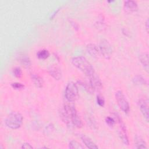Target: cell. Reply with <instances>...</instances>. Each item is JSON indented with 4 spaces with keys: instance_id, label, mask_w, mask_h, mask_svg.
Wrapping results in <instances>:
<instances>
[{
    "instance_id": "6da1fadb",
    "label": "cell",
    "mask_w": 149,
    "mask_h": 149,
    "mask_svg": "<svg viewBox=\"0 0 149 149\" xmlns=\"http://www.w3.org/2000/svg\"><path fill=\"white\" fill-rule=\"evenodd\" d=\"M59 113L62 120L68 126L77 128H81L83 126L82 120L74 105H65L61 109Z\"/></svg>"
},
{
    "instance_id": "7a4b0ae2",
    "label": "cell",
    "mask_w": 149,
    "mask_h": 149,
    "mask_svg": "<svg viewBox=\"0 0 149 149\" xmlns=\"http://www.w3.org/2000/svg\"><path fill=\"white\" fill-rule=\"evenodd\" d=\"M72 63L76 68L81 70L87 77L90 76L95 73L94 69L92 65L85 57L83 56L73 58L72 59Z\"/></svg>"
},
{
    "instance_id": "3957f363",
    "label": "cell",
    "mask_w": 149,
    "mask_h": 149,
    "mask_svg": "<svg viewBox=\"0 0 149 149\" xmlns=\"http://www.w3.org/2000/svg\"><path fill=\"white\" fill-rule=\"evenodd\" d=\"M23 118L22 115L18 112H12L5 120V123L7 127L12 129H17L23 124Z\"/></svg>"
},
{
    "instance_id": "277c9868",
    "label": "cell",
    "mask_w": 149,
    "mask_h": 149,
    "mask_svg": "<svg viewBox=\"0 0 149 149\" xmlns=\"http://www.w3.org/2000/svg\"><path fill=\"white\" fill-rule=\"evenodd\" d=\"M65 96L68 102H74L79 97V89L74 82H69L65 88Z\"/></svg>"
},
{
    "instance_id": "5b68a950",
    "label": "cell",
    "mask_w": 149,
    "mask_h": 149,
    "mask_svg": "<svg viewBox=\"0 0 149 149\" xmlns=\"http://www.w3.org/2000/svg\"><path fill=\"white\" fill-rule=\"evenodd\" d=\"M115 97L120 109L125 113H127L130 109V105L123 92L121 90L117 91L115 94Z\"/></svg>"
},
{
    "instance_id": "8992f818",
    "label": "cell",
    "mask_w": 149,
    "mask_h": 149,
    "mask_svg": "<svg viewBox=\"0 0 149 149\" xmlns=\"http://www.w3.org/2000/svg\"><path fill=\"white\" fill-rule=\"evenodd\" d=\"M101 56L107 59L110 58L112 52V49L109 42L105 39H102L98 45Z\"/></svg>"
},
{
    "instance_id": "52a82bcc",
    "label": "cell",
    "mask_w": 149,
    "mask_h": 149,
    "mask_svg": "<svg viewBox=\"0 0 149 149\" xmlns=\"http://www.w3.org/2000/svg\"><path fill=\"white\" fill-rule=\"evenodd\" d=\"M139 105L140 111L147 122L149 120L148 100L147 98H140L139 100Z\"/></svg>"
},
{
    "instance_id": "ba28073f",
    "label": "cell",
    "mask_w": 149,
    "mask_h": 149,
    "mask_svg": "<svg viewBox=\"0 0 149 149\" xmlns=\"http://www.w3.org/2000/svg\"><path fill=\"white\" fill-rule=\"evenodd\" d=\"M88 77L89 78V83L94 91L100 90L102 88L101 80L95 72Z\"/></svg>"
},
{
    "instance_id": "9c48e42d",
    "label": "cell",
    "mask_w": 149,
    "mask_h": 149,
    "mask_svg": "<svg viewBox=\"0 0 149 149\" xmlns=\"http://www.w3.org/2000/svg\"><path fill=\"white\" fill-rule=\"evenodd\" d=\"M86 50L87 52L94 58H99L101 56L98 46L94 44H89L86 46Z\"/></svg>"
},
{
    "instance_id": "30bf717a",
    "label": "cell",
    "mask_w": 149,
    "mask_h": 149,
    "mask_svg": "<svg viewBox=\"0 0 149 149\" xmlns=\"http://www.w3.org/2000/svg\"><path fill=\"white\" fill-rule=\"evenodd\" d=\"M48 73L55 80H59L61 78L62 73L59 68L55 66H51L48 69Z\"/></svg>"
},
{
    "instance_id": "8fae6325",
    "label": "cell",
    "mask_w": 149,
    "mask_h": 149,
    "mask_svg": "<svg viewBox=\"0 0 149 149\" xmlns=\"http://www.w3.org/2000/svg\"><path fill=\"white\" fill-rule=\"evenodd\" d=\"M85 120L86 122L88 125V126H89V127L93 130H97V122L95 121V118H94V116L90 114V113H87L85 115Z\"/></svg>"
},
{
    "instance_id": "7c38bea8",
    "label": "cell",
    "mask_w": 149,
    "mask_h": 149,
    "mask_svg": "<svg viewBox=\"0 0 149 149\" xmlns=\"http://www.w3.org/2000/svg\"><path fill=\"white\" fill-rule=\"evenodd\" d=\"M124 7L127 11L132 12H135L138 9V5L134 1L129 0L124 2Z\"/></svg>"
},
{
    "instance_id": "4fadbf2b",
    "label": "cell",
    "mask_w": 149,
    "mask_h": 149,
    "mask_svg": "<svg viewBox=\"0 0 149 149\" xmlns=\"http://www.w3.org/2000/svg\"><path fill=\"white\" fill-rule=\"evenodd\" d=\"M139 61L144 67L145 70L148 73L149 70V65H148V53H141L139 55Z\"/></svg>"
},
{
    "instance_id": "5bb4252c",
    "label": "cell",
    "mask_w": 149,
    "mask_h": 149,
    "mask_svg": "<svg viewBox=\"0 0 149 149\" xmlns=\"http://www.w3.org/2000/svg\"><path fill=\"white\" fill-rule=\"evenodd\" d=\"M80 138L84 145L87 148L91 149H97L98 148V147L88 137L85 135H81Z\"/></svg>"
},
{
    "instance_id": "9a60e30c",
    "label": "cell",
    "mask_w": 149,
    "mask_h": 149,
    "mask_svg": "<svg viewBox=\"0 0 149 149\" xmlns=\"http://www.w3.org/2000/svg\"><path fill=\"white\" fill-rule=\"evenodd\" d=\"M31 79L34 84L38 88L42 87L44 85L43 79L37 74L32 73L31 74Z\"/></svg>"
},
{
    "instance_id": "2e32d148",
    "label": "cell",
    "mask_w": 149,
    "mask_h": 149,
    "mask_svg": "<svg viewBox=\"0 0 149 149\" xmlns=\"http://www.w3.org/2000/svg\"><path fill=\"white\" fill-rule=\"evenodd\" d=\"M134 145L135 147L137 149H147V147L145 141L140 137L137 135L134 136Z\"/></svg>"
},
{
    "instance_id": "e0dca14e",
    "label": "cell",
    "mask_w": 149,
    "mask_h": 149,
    "mask_svg": "<svg viewBox=\"0 0 149 149\" xmlns=\"http://www.w3.org/2000/svg\"><path fill=\"white\" fill-rule=\"evenodd\" d=\"M19 59L21 64L25 68H30L31 65V62L30 61V58L28 55L25 54H22L19 56Z\"/></svg>"
},
{
    "instance_id": "ac0fdd59",
    "label": "cell",
    "mask_w": 149,
    "mask_h": 149,
    "mask_svg": "<svg viewBox=\"0 0 149 149\" xmlns=\"http://www.w3.org/2000/svg\"><path fill=\"white\" fill-rule=\"evenodd\" d=\"M133 82L136 85H145L147 84V81L140 75H137L133 79Z\"/></svg>"
},
{
    "instance_id": "d6986e66",
    "label": "cell",
    "mask_w": 149,
    "mask_h": 149,
    "mask_svg": "<svg viewBox=\"0 0 149 149\" xmlns=\"http://www.w3.org/2000/svg\"><path fill=\"white\" fill-rule=\"evenodd\" d=\"M77 83H78V84L80 85L81 87H82L83 88V89H84L87 92H88L89 93H92L94 91V90L93 89V88L90 86V83L88 84L87 83L83 81H81V80L78 81Z\"/></svg>"
},
{
    "instance_id": "ffe728a7",
    "label": "cell",
    "mask_w": 149,
    "mask_h": 149,
    "mask_svg": "<svg viewBox=\"0 0 149 149\" xmlns=\"http://www.w3.org/2000/svg\"><path fill=\"white\" fill-rule=\"evenodd\" d=\"M49 56V52L47 49H41L37 52V56L40 59H46Z\"/></svg>"
},
{
    "instance_id": "44dd1931",
    "label": "cell",
    "mask_w": 149,
    "mask_h": 149,
    "mask_svg": "<svg viewBox=\"0 0 149 149\" xmlns=\"http://www.w3.org/2000/svg\"><path fill=\"white\" fill-rule=\"evenodd\" d=\"M69 148L71 149H83L84 146L76 140H72L69 142Z\"/></svg>"
},
{
    "instance_id": "7402d4cb",
    "label": "cell",
    "mask_w": 149,
    "mask_h": 149,
    "mask_svg": "<svg viewBox=\"0 0 149 149\" xmlns=\"http://www.w3.org/2000/svg\"><path fill=\"white\" fill-rule=\"evenodd\" d=\"M11 86L13 88H14L15 90H22L24 88V84H23L21 83H18V82H15L11 84Z\"/></svg>"
},
{
    "instance_id": "603a6c76",
    "label": "cell",
    "mask_w": 149,
    "mask_h": 149,
    "mask_svg": "<svg viewBox=\"0 0 149 149\" xmlns=\"http://www.w3.org/2000/svg\"><path fill=\"white\" fill-rule=\"evenodd\" d=\"M13 73L15 77L20 78L22 76V70L19 67H16L13 70Z\"/></svg>"
},
{
    "instance_id": "cb8c5ba5",
    "label": "cell",
    "mask_w": 149,
    "mask_h": 149,
    "mask_svg": "<svg viewBox=\"0 0 149 149\" xmlns=\"http://www.w3.org/2000/svg\"><path fill=\"white\" fill-rule=\"evenodd\" d=\"M106 123L110 127H113L115 123V119L111 116H107L105 118Z\"/></svg>"
},
{
    "instance_id": "d4e9b609",
    "label": "cell",
    "mask_w": 149,
    "mask_h": 149,
    "mask_svg": "<svg viewBox=\"0 0 149 149\" xmlns=\"http://www.w3.org/2000/svg\"><path fill=\"white\" fill-rule=\"evenodd\" d=\"M97 102L100 107H104L105 104V100L102 96L101 95H97Z\"/></svg>"
},
{
    "instance_id": "484cf974",
    "label": "cell",
    "mask_w": 149,
    "mask_h": 149,
    "mask_svg": "<svg viewBox=\"0 0 149 149\" xmlns=\"http://www.w3.org/2000/svg\"><path fill=\"white\" fill-rule=\"evenodd\" d=\"M21 148H24V149H31V148H33V146L28 143H24L23 144H22V146H21Z\"/></svg>"
},
{
    "instance_id": "4316f807",
    "label": "cell",
    "mask_w": 149,
    "mask_h": 149,
    "mask_svg": "<svg viewBox=\"0 0 149 149\" xmlns=\"http://www.w3.org/2000/svg\"><path fill=\"white\" fill-rule=\"evenodd\" d=\"M145 27H146V31L148 33V29H149V22H148V19L146 20V23H145Z\"/></svg>"
}]
</instances>
